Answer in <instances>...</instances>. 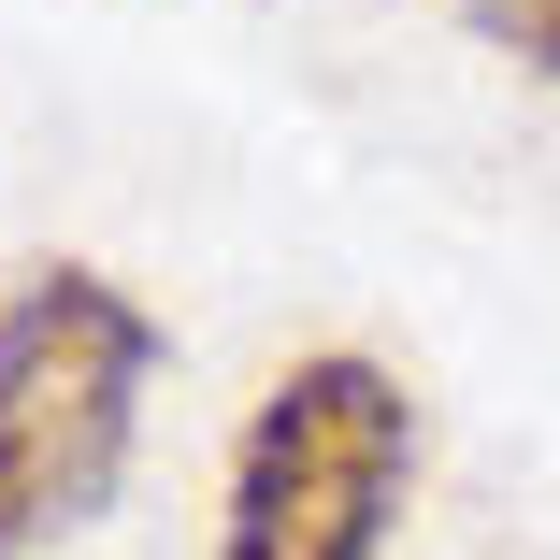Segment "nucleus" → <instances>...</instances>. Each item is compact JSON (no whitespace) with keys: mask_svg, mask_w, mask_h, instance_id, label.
Masks as SVG:
<instances>
[{"mask_svg":"<svg viewBox=\"0 0 560 560\" xmlns=\"http://www.w3.org/2000/svg\"><path fill=\"white\" fill-rule=\"evenodd\" d=\"M144 374H159V330L130 288L30 273L0 302V560H30L116 503Z\"/></svg>","mask_w":560,"mask_h":560,"instance_id":"obj_1","label":"nucleus"},{"mask_svg":"<svg viewBox=\"0 0 560 560\" xmlns=\"http://www.w3.org/2000/svg\"><path fill=\"white\" fill-rule=\"evenodd\" d=\"M417 475V402L388 360H288L231 445V532L215 560H374Z\"/></svg>","mask_w":560,"mask_h":560,"instance_id":"obj_2","label":"nucleus"},{"mask_svg":"<svg viewBox=\"0 0 560 560\" xmlns=\"http://www.w3.org/2000/svg\"><path fill=\"white\" fill-rule=\"evenodd\" d=\"M460 15L503 44V58H532V72H560V0H460Z\"/></svg>","mask_w":560,"mask_h":560,"instance_id":"obj_3","label":"nucleus"}]
</instances>
